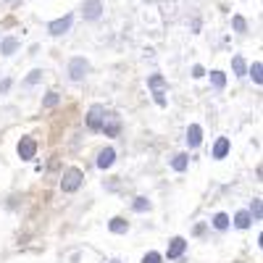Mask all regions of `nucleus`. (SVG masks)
<instances>
[{
	"mask_svg": "<svg viewBox=\"0 0 263 263\" xmlns=\"http://www.w3.org/2000/svg\"><path fill=\"white\" fill-rule=\"evenodd\" d=\"M187 163H190V161H187L184 153H179V156H174V161H171V166L177 168V171H184V168H187Z\"/></svg>",
	"mask_w": 263,
	"mask_h": 263,
	"instance_id": "20",
	"label": "nucleus"
},
{
	"mask_svg": "<svg viewBox=\"0 0 263 263\" xmlns=\"http://www.w3.org/2000/svg\"><path fill=\"white\" fill-rule=\"evenodd\" d=\"M205 71H203V66H195V69H192V77H203Z\"/></svg>",
	"mask_w": 263,
	"mask_h": 263,
	"instance_id": "28",
	"label": "nucleus"
},
{
	"mask_svg": "<svg viewBox=\"0 0 263 263\" xmlns=\"http://www.w3.org/2000/svg\"><path fill=\"white\" fill-rule=\"evenodd\" d=\"M111 263H121V260H111Z\"/></svg>",
	"mask_w": 263,
	"mask_h": 263,
	"instance_id": "29",
	"label": "nucleus"
},
{
	"mask_svg": "<svg viewBox=\"0 0 263 263\" xmlns=\"http://www.w3.org/2000/svg\"><path fill=\"white\" fill-rule=\"evenodd\" d=\"M82 179H84V174L79 168H66L63 177H61V190L63 192H77L79 184H82Z\"/></svg>",
	"mask_w": 263,
	"mask_h": 263,
	"instance_id": "1",
	"label": "nucleus"
},
{
	"mask_svg": "<svg viewBox=\"0 0 263 263\" xmlns=\"http://www.w3.org/2000/svg\"><path fill=\"white\" fill-rule=\"evenodd\" d=\"M16 48H18V40H16V37H6L3 45H0V53H3V55H11V53H16Z\"/></svg>",
	"mask_w": 263,
	"mask_h": 263,
	"instance_id": "15",
	"label": "nucleus"
},
{
	"mask_svg": "<svg viewBox=\"0 0 263 263\" xmlns=\"http://www.w3.org/2000/svg\"><path fill=\"white\" fill-rule=\"evenodd\" d=\"M18 158L21 161H32L34 158V153H37V142L32 140V137H21V142H18Z\"/></svg>",
	"mask_w": 263,
	"mask_h": 263,
	"instance_id": "5",
	"label": "nucleus"
},
{
	"mask_svg": "<svg viewBox=\"0 0 263 263\" xmlns=\"http://www.w3.org/2000/svg\"><path fill=\"white\" fill-rule=\"evenodd\" d=\"M250 224H253V218H250L248 211H239V213L234 216V227H237V229H248Z\"/></svg>",
	"mask_w": 263,
	"mask_h": 263,
	"instance_id": "12",
	"label": "nucleus"
},
{
	"mask_svg": "<svg viewBox=\"0 0 263 263\" xmlns=\"http://www.w3.org/2000/svg\"><path fill=\"white\" fill-rule=\"evenodd\" d=\"M200 140H203V129L197 126V124H192V126L187 129V145H190V147H197V145H200Z\"/></svg>",
	"mask_w": 263,
	"mask_h": 263,
	"instance_id": "11",
	"label": "nucleus"
},
{
	"mask_svg": "<svg viewBox=\"0 0 263 263\" xmlns=\"http://www.w3.org/2000/svg\"><path fill=\"white\" fill-rule=\"evenodd\" d=\"M184 250H187V239H184V237H174L171 242H168V250H166V255H168V258H179Z\"/></svg>",
	"mask_w": 263,
	"mask_h": 263,
	"instance_id": "8",
	"label": "nucleus"
},
{
	"mask_svg": "<svg viewBox=\"0 0 263 263\" xmlns=\"http://www.w3.org/2000/svg\"><path fill=\"white\" fill-rule=\"evenodd\" d=\"M161 260H163L161 253H147V255L142 258V263H161Z\"/></svg>",
	"mask_w": 263,
	"mask_h": 263,
	"instance_id": "24",
	"label": "nucleus"
},
{
	"mask_svg": "<svg viewBox=\"0 0 263 263\" xmlns=\"http://www.w3.org/2000/svg\"><path fill=\"white\" fill-rule=\"evenodd\" d=\"M114 161H116V150L105 147V150H100V156H98V168H111Z\"/></svg>",
	"mask_w": 263,
	"mask_h": 263,
	"instance_id": "10",
	"label": "nucleus"
},
{
	"mask_svg": "<svg viewBox=\"0 0 263 263\" xmlns=\"http://www.w3.org/2000/svg\"><path fill=\"white\" fill-rule=\"evenodd\" d=\"M87 71H90V63H87L84 58H71V63H69V77H71L74 82L84 79Z\"/></svg>",
	"mask_w": 263,
	"mask_h": 263,
	"instance_id": "4",
	"label": "nucleus"
},
{
	"mask_svg": "<svg viewBox=\"0 0 263 263\" xmlns=\"http://www.w3.org/2000/svg\"><path fill=\"white\" fill-rule=\"evenodd\" d=\"M211 79H213V84L218 87V90H221V87L227 84V77H224L221 71H211Z\"/></svg>",
	"mask_w": 263,
	"mask_h": 263,
	"instance_id": "23",
	"label": "nucleus"
},
{
	"mask_svg": "<svg viewBox=\"0 0 263 263\" xmlns=\"http://www.w3.org/2000/svg\"><path fill=\"white\" fill-rule=\"evenodd\" d=\"M100 132H105V137H116L119 132H121V119H119V114H114V111H105V114H103Z\"/></svg>",
	"mask_w": 263,
	"mask_h": 263,
	"instance_id": "2",
	"label": "nucleus"
},
{
	"mask_svg": "<svg viewBox=\"0 0 263 263\" xmlns=\"http://www.w3.org/2000/svg\"><path fill=\"white\" fill-rule=\"evenodd\" d=\"M232 69H234V74H237V77H245V74H248V66H245L242 55H234V61H232Z\"/></svg>",
	"mask_w": 263,
	"mask_h": 263,
	"instance_id": "16",
	"label": "nucleus"
},
{
	"mask_svg": "<svg viewBox=\"0 0 263 263\" xmlns=\"http://www.w3.org/2000/svg\"><path fill=\"white\" fill-rule=\"evenodd\" d=\"M8 87H11V79H3L0 82V92H8Z\"/></svg>",
	"mask_w": 263,
	"mask_h": 263,
	"instance_id": "27",
	"label": "nucleus"
},
{
	"mask_svg": "<svg viewBox=\"0 0 263 263\" xmlns=\"http://www.w3.org/2000/svg\"><path fill=\"white\" fill-rule=\"evenodd\" d=\"M100 16H103V3H100V0H87V3H84V18L95 21Z\"/></svg>",
	"mask_w": 263,
	"mask_h": 263,
	"instance_id": "9",
	"label": "nucleus"
},
{
	"mask_svg": "<svg viewBox=\"0 0 263 263\" xmlns=\"http://www.w3.org/2000/svg\"><path fill=\"white\" fill-rule=\"evenodd\" d=\"M227 153H229V140L221 137L216 142V147H213V158H227Z\"/></svg>",
	"mask_w": 263,
	"mask_h": 263,
	"instance_id": "14",
	"label": "nucleus"
},
{
	"mask_svg": "<svg viewBox=\"0 0 263 263\" xmlns=\"http://www.w3.org/2000/svg\"><path fill=\"white\" fill-rule=\"evenodd\" d=\"M58 103H61V95L58 92H48L45 100H42V105H45V108H55Z\"/></svg>",
	"mask_w": 263,
	"mask_h": 263,
	"instance_id": "21",
	"label": "nucleus"
},
{
	"mask_svg": "<svg viewBox=\"0 0 263 263\" xmlns=\"http://www.w3.org/2000/svg\"><path fill=\"white\" fill-rule=\"evenodd\" d=\"M260 216H263V205H260V197H255V200H253V205H250V218L260 221Z\"/></svg>",
	"mask_w": 263,
	"mask_h": 263,
	"instance_id": "18",
	"label": "nucleus"
},
{
	"mask_svg": "<svg viewBox=\"0 0 263 263\" xmlns=\"http://www.w3.org/2000/svg\"><path fill=\"white\" fill-rule=\"evenodd\" d=\"M135 211H137V213L150 211V200H147V197H137V200H135Z\"/></svg>",
	"mask_w": 263,
	"mask_h": 263,
	"instance_id": "22",
	"label": "nucleus"
},
{
	"mask_svg": "<svg viewBox=\"0 0 263 263\" xmlns=\"http://www.w3.org/2000/svg\"><path fill=\"white\" fill-rule=\"evenodd\" d=\"M71 21H74V18H71V13H66L63 18L50 21V24H48V32H50V34H55V37H58V34H66V32L71 29Z\"/></svg>",
	"mask_w": 263,
	"mask_h": 263,
	"instance_id": "6",
	"label": "nucleus"
},
{
	"mask_svg": "<svg viewBox=\"0 0 263 263\" xmlns=\"http://www.w3.org/2000/svg\"><path fill=\"white\" fill-rule=\"evenodd\" d=\"M108 229H111L114 234H124V232L129 229V224L124 221V218H119V216H116V218H111V221H108Z\"/></svg>",
	"mask_w": 263,
	"mask_h": 263,
	"instance_id": "13",
	"label": "nucleus"
},
{
	"mask_svg": "<svg viewBox=\"0 0 263 263\" xmlns=\"http://www.w3.org/2000/svg\"><path fill=\"white\" fill-rule=\"evenodd\" d=\"M103 114H105V108H103V105H92V108H90V114H87V126H90L92 132H100Z\"/></svg>",
	"mask_w": 263,
	"mask_h": 263,
	"instance_id": "7",
	"label": "nucleus"
},
{
	"mask_svg": "<svg viewBox=\"0 0 263 263\" xmlns=\"http://www.w3.org/2000/svg\"><path fill=\"white\" fill-rule=\"evenodd\" d=\"M42 79V71L40 69H34V71H29V77H27V84H37Z\"/></svg>",
	"mask_w": 263,
	"mask_h": 263,
	"instance_id": "25",
	"label": "nucleus"
},
{
	"mask_svg": "<svg viewBox=\"0 0 263 263\" xmlns=\"http://www.w3.org/2000/svg\"><path fill=\"white\" fill-rule=\"evenodd\" d=\"M234 29L237 32H245V18L242 16H234Z\"/></svg>",
	"mask_w": 263,
	"mask_h": 263,
	"instance_id": "26",
	"label": "nucleus"
},
{
	"mask_svg": "<svg viewBox=\"0 0 263 263\" xmlns=\"http://www.w3.org/2000/svg\"><path fill=\"white\" fill-rule=\"evenodd\" d=\"M213 227H216V229H227V227H229V216H227V213H216V216H213Z\"/></svg>",
	"mask_w": 263,
	"mask_h": 263,
	"instance_id": "19",
	"label": "nucleus"
},
{
	"mask_svg": "<svg viewBox=\"0 0 263 263\" xmlns=\"http://www.w3.org/2000/svg\"><path fill=\"white\" fill-rule=\"evenodd\" d=\"M250 74H253V82H255V84H263V63H260V61H255V63L250 66Z\"/></svg>",
	"mask_w": 263,
	"mask_h": 263,
	"instance_id": "17",
	"label": "nucleus"
},
{
	"mask_svg": "<svg viewBox=\"0 0 263 263\" xmlns=\"http://www.w3.org/2000/svg\"><path fill=\"white\" fill-rule=\"evenodd\" d=\"M147 84H150V90H153V95H156V103L158 105H166V79L161 77V74H153L150 79H147Z\"/></svg>",
	"mask_w": 263,
	"mask_h": 263,
	"instance_id": "3",
	"label": "nucleus"
}]
</instances>
